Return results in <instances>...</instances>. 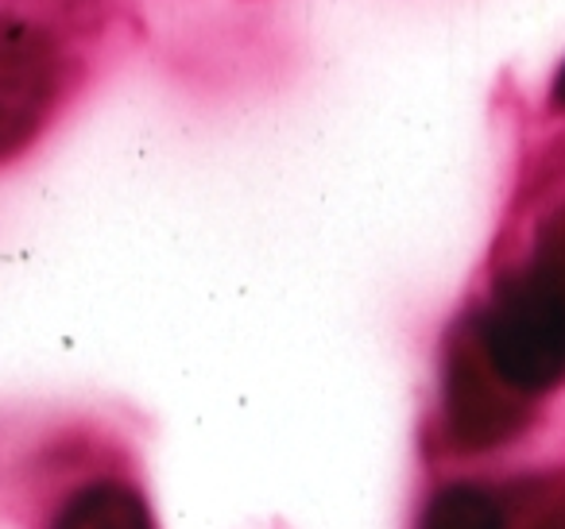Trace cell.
<instances>
[{"mask_svg":"<svg viewBox=\"0 0 565 529\" xmlns=\"http://www.w3.org/2000/svg\"><path fill=\"white\" fill-rule=\"evenodd\" d=\"M63 94V47L47 28L0 17V163L28 148Z\"/></svg>","mask_w":565,"mask_h":529,"instance_id":"cell-2","label":"cell"},{"mask_svg":"<svg viewBox=\"0 0 565 529\" xmlns=\"http://www.w3.org/2000/svg\"><path fill=\"white\" fill-rule=\"evenodd\" d=\"M469 336L492 371L523 398L565 379V302L526 267L492 290Z\"/></svg>","mask_w":565,"mask_h":529,"instance_id":"cell-1","label":"cell"},{"mask_svg":"<svg viewBox=\"0 0 565 529\" xmlns=\"http://www.w3.org/2000/svg\"><path fill=\"white\" fill-rule=\"evenodd\" d=\"M526 271H531L550 294H557L565 302V209H557L554 217L542 225Z\"/></svg>","mask_w":565,"mask_h":529,"instance_id":"cell-6","label":"cell"},{"mask_svg":"<svg viewBox=\"0 0 565 529\" xmlns=\"http://www.w3.org/2000/svg\"><path fill=\"white\" fill-rule=\"evenodd\" d=\"M554 97H557V101H562V105H565V71H562V74H557V86H554Z\"/></svg>","mask_w":565,"mask_h":529,"instance_id":"cell-8","label":"cell"},{"mask_svg":"<svg viewBox=\"0 0 565 529\" xmlns=\"http://www.w3.org/2000/svg\"><path fill=\"white\" fill-rule=\"evenodd\" d=\"M51 529H156V521L132 483L94 479L58 506Z\"/></svg>","mask_w":565,"mask_h":529,"instance_id":"cell-4","label":"cell"},{"mask_svg":"<svg viewBox=\"0 0 565 529\" xmlns=\"http://www.w3.org/2000/svg\"><path fill=\"white\" fill-rule=\"evenodd\" d=\"M418 529H503V506L477 483H449L426 503Z\"/></svg>","mask_w":565,"mask_h":529,"instance_id":"cell-5","label":"cell"},{"mask_svg":"<svg viewBox=\"0 0 565 529\" xmlns=\"http://www.w3.org/2000/svg\"><path fill=\"white\" fill-rule=\"evenodd\" d=\"M441 418L457 449L477 452L503 444L523 425V395L511 390L480 356L477 341L465 328L446 359V390H441Z\"/></svg>","mask_w":565,"mask_h":529,"instance_id":"cell-3","label":"cell"},{"mask_svg":"<svg viewBox=\"0 0 565 529\" xmlns=\"http://www.w3.org/2000/svg\"><path fill=\"white\" fill-rule=\"evenodd\" d=\"M526 529H565V510H546L531 521Z\"/></svg>","mask_w":565,"mask_h":529,"instance_id":"cell-7","label":"cell"}]
</instances>
